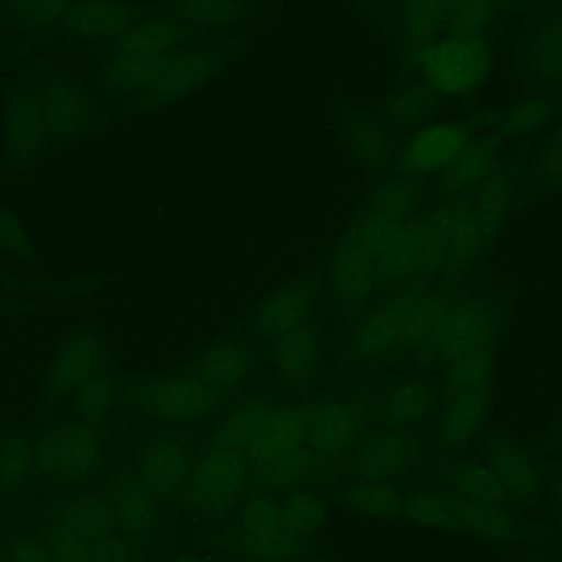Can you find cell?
<instances>
[{
	"label": "cell",
	"mask_w": 562,
	"mask_h": 562,
	"mask_svg": "<svg viewBox=\"0 0 562 562\" xmlns=\"http://www.w3.org/2000/svg\"><path fill=\"white\" fill-rule=\"evenodd\" d=\"M495 276L517 281L498 344L494 408L562 405V196L521 207L491 247Z\"/></svg>",
	"instance_id": "1"
},
{
	"label": "cell",
	"mask_w": 562,
	"mask_h": 562,
	"mask_svg": "<svg viewBox=\"0 0 562 562\" xmlns=\"http://www.w3.org/2000/svg\"><path fill=\"white\" fill-rule=\"evenodd\" d=\"M403 515L413 524L456 531L495 548L543 543L560 537L553 525L538 524L527 512L508 510L491 502L462 497L451 491L419 492L406 498Z\"/></svg>",
	"instance_id": "2"
},
{
	"label": "cell",
	"mask_w": 562,
	"mask_h": 562,
	"mask_svg": "<svg viewBox=\"0 0 562 562\" xmlns=\"http://www.w3.org/2000/svg\"><path fill=\"white\" fill-rule=\"evenodd\" d=\"M494 53L487 33L445 32L402 52L400 76L425 81L445 101L468 98L491 76Z\"/></svg>",
	"instance_id": "3"
},
{
	"label": "cell",
	"mask_w": 562,
	"mask_h": 562,
	"mask_svg": "<svg viewBox=\"0 0 562 562\" xmlns=\"http://www.w3.org/2000/svg\"><path fill=\"white\" fill-rule=\"evenodd\" d=\"M263 33L266 30L252 29L234 38L191 46L164 56L155 63L150 88L128 102L121 114H148L177 104L223 75Z\"/></svg>",
	"instance_id": "4"
},
{
	"label": "cell",
	"mask_w": 562,
	"mask_h": 562,
	"mask_svg": "<svg viewBox=\"0 0 562 562\" xmlns=\"http://www.w3.org/2000/svg\"><path fill=\"white\" fill-rule=\"evenodd\" d=\"M35 422L33 481L71 485L91 477L98 471L104 459V439L98 426L79 422L72 416L58 415Z\"/></svg>",
	"instance_id": "5"
},
{
	"label": "cell",
	"mask_w": 562,
	"mask_h": 562,
	"mask_svg": "<svg viewBox=\"0 0 562 562\" xmlns=\"http://www.w3.org/2000/svg\"><path fill=\"white\" fill-rule=\"evenodd\" d=\"M109 356L111 339L101 324L86 321L66 327L43 373L32 418L56 415L89 376L111 362Z\"/></svg>",
	"instance_id": "6"
},
{
	"label": "cell",
	"mask_w": 562,
	"mask_h": 562,
	"mask_svg": "<svg viewBox=\"0 0 562 562\" xmlns=\"http://www.w3.org/2000/svg\"><path fill=\"white\" fill-rule=\"evenodd\" d=\"M472 452L525 512L537 510L543 505L547 458L533 445L512 435L492 419L475 439Z\"/></svg>",
	"instance_id": "7"
},
{
	"label": "cell",
	"mask_w": 562,
	"mask_h": 562,
	"mask_svg": "<svg viewBox=\"0 0 562 562\" xmlns=\"http://www.w3.org/2000/svg\"><path fill=\"white\" fill-rule=\"evenodd\" d=\"M52 154L42 101V78L20 79L3 111V165L13 180H29Z\"/></svg>",
	"instance_id": "8"
},
{
	"label": "cell",
	"mask_w": 562,
	"mask_h": 562,
	"mask_svg": "<svg viewBox=\"0 0 562 562\" xmlns=\"http://www.w3.org/2000/svg\"><path fill=\"white\" fill-rule=\"evenodd\" d=\"M40 78L49 148L89 138L98 122V99L69 72L48 71Z\"/></svg>",
	"instance_id": "9"
},
{
	"label": "cell",
	"mask_w": 562,
	"mask_h": 562,
	"mask_svg": "<svg viewBox=\"0 0 562 562\" xmlns=\"http://www.w3.org/2000/svg\"><path fill=\"white\" fill-rule=\"evenodd\" d=\"M515 68L530 94L562 91V2L530 20L518 40Z\"/></svg>",
	"instance_id": "10"
},
{
	"label": "cell",
	"mask_w": 562,
	"mask_h": 562,
	"mask_svg": "<svg viewBox=\"0 0 562 562\" xmlns=\"http://www.w3.org/2000/svg\"><path fill=\"white\" fill-rule=\"evenodd\" d=\"M226 396L211 390L193 375L142 380L132 383L127 400L132 406L167 422L204 418L223 405Z\"/></svg>",
	"instance_id": "11"
},
{
	"label": "cell",
	"mask_w": 562,
	"mask_h": 562,
	"mask_svg": "<svg viewBox=\"0 0 562 562\" xmlns=\"http://www.w3.org/2000/svg\"><path fill=\"white\" fill-rule=\"evenodd\" d=\"M474 138V125L465 121L428 122L412 135L400 151L398 170L423 178L448 170Z\"/></svg>",
	"instance_id": "12"
},
{
	"label": "cell",
	"mask_w": 562,
	"mask_h": 562,
	"mask_svg": "<svg viewBox=\"0 0 562 562\" xmlns=\"http://www.w3.org/2000/svg\"><path fill=\"white\" fill-rule=\"evenodd\" d=\"M246 481L243 454L217 446L194 468L188 487V502L200 512L214 514L224 510L243 494Z\"/></svg>",
	"instance_id": "13"
},
{
	"label": "cell",
	"mask_w": 562,
	"mask_h": 562,
	"mask_svg": "<svg viewBox=\"0 0 562 562\" xmlns=\"http://www.w3.org/2000/svg\"><path fill=\"white\" fill-rule=\"evenodd\" d=\"M158 7L177 22L221 38L249 32L263 13V0H165Z\"/></svg>",
	"instance_id": "14"
},
{
	"label": "cell",
	"mask_w": 562,
	"mask_h": 562,
	"mask_svg": "<svg viewBox=\"0 0 562 562\" xmlns=\"http://www.w3.org/2000/svg\"><path fill=\"white\" fill-rule=\"evenodd\" d=\"M494 398L495 379H487L442 403L438 428L439 441L451 449L474 445L475 439L492 422Z\"/></svg>",
	"instance_id": "15"
},
{
	"label": "cell",
	"mask_w": 562,
	"mask_h": 562,
	"mask_svg": "<svg viewBox=\"0 0 562 562\" xmlns=\"http://www.w3.org/2000/svg\"><path fill=\"white\" fill-rule=\"evenodd\" d=\"M138 7L127 0H76L63 19L66 33L114 48L137 19Z\"/></svg>",
	"instance_id": "16"
},
{
	"label": "cell",
	"mask_w": 562,
	"mask_h": 562,
	"mask_svg": "<svg viewBox=\"0 0 562 562\" xmlns=\"http://www.w3.org/2000/svg\"><path fill=\"white\" fill-rule=\"evenodd\" d=\"M524 160L520 155L498 165L497 170L479 187L474 198L475 221L485 252L491 250L495 237L512 216L515 196L518 193Z\"/></svg>",
	"instance_id": "17"
},
{
	"label": "cell",
	"mask_w": 562,
	"mask_h": 562,
	"mask_svg": "<svg viewBox=\"0 0 562 562\" xmlns=\"http://www.w3.org/2000/svg\"><path fill=\"white\" fill-rule=\"evenodd\" d=\"M442 102L445 99L422 79L398 76L396 88L379 108L370 109L369 119L390 132L423 127L431 122Z\"/></svg>",
	"instance_id": "18"
},
{
	"label": "cell",
	"mask_w": 562,
	"mask_h": 562,
	"mask_svg": "<svg viewBox=\"0 0 562 562\" xmlns=\"http://www.w3.org/2000/svg\"><path fill=\"white\" fill-rule=\"evenodd\" d=\"M459 0H403L392 25L382 33L400 52L442 35L451 26Z\"/></svg>",
	"instance_id": "19"
},
{
	"label": "cell",
	"mask_w": 562,
	"mask_h": 562,
	"mask_svg": "<svg viewBox=\"0 0 562 562\" xmlns=\"http://www.w3.org/2000/svg\"><path fill=\"white\" fill-rule=\"evenodd\" d=\"M409 293L383 301L360 324L353 347L366 356H403Z\"/></svg>",
	"instance_id": "20"
},
{
	"label": "cell",
	"mask_w": 562,
	"mask_h": 562,
	"mask_svg": "<svg viewBox=\"0 0 562 562\" xmlns=\"http://www.w3.org/2000/svg\"><path fill=\"white\" fill-rule=\"evenodd\" d=\"M366 418V406L359 400L329 403L311 415V449L317 456L342 454L359 436Z\"/></svg>",
	"instance_id": "21"
},
{
	"label": "cell",
	"mask_w": 562,
	"mask_h": 562,
	"mask_svg": "<svg viewBox=\"0 0 562 562\" xmlns=\"http://www.w3.org/2000/svg\"><path fill=\"white\" fill-rule=\"evenodd\" d=\"M502 144L504 140L498 137L497 132L472 138L458 160L442 171L439 191L445 196L454 198L481 187L501 165Z\"/></svg>",
	"instance_id": "22"
},
{
	"label": "cell",
	"mask_w": 562,
	"mask_h": 562,
	"mask_svg": "<svg viewBox=\"0 0 562 562\" xmlns=\"http://www.w3.org/2000/svg\"><path fill=\"white\" fill-rule=\"evenodd\" d=\"M36 422L7 426L0 435V498L12 502L32 485V449Z\"/></svg>",
	"instance_id": "23"
},
{
	"label": "cell",
	"mask_w": 562,
	"mask_h": 562,
	"mask_svg": "<svg viewBox=\"0 0 562 562\" xmlns=\"http://www.w3.org/2000/svg\"><path fill=\"white\" fill-rule=\"evenodd\" d=\"M310 428L311 415L303 409L290 406L277 408L266 428L244 452V458L263 468L273 459L303 446L306 438H310Z\"/></svg>",
	"instance_id": "24"
},
{
	"label": "cell",
	"mask_w": 562,
	"mask_h": 562,
	"mask_svg": "<svg viewBox=\"0 0 562 562\" xmlns=\"http://www.w3.org/2000/svg\"><path fill=\"white\" fill-rule=\"evenodd\" d=\"M442 475L448 491L462 497L491 502L508 510L525 512L472 451L449 461L442 469Z\"/></svg>",
	"instance_id": "25"
},
{
	"label": "cell",
	"mask_w": 562,
	"mask_h": 562,
	"mask_svg": "<svg viewBox=\"0 0 562 562\" xmlns=\"http://www.w3.org/2000/svg\"><path fill=\"white\" fill-rule=\"evenodd\" d=\"M40 540L61 562H132L128 544L114 537L88 540L53 524L43 530Z\"/></svg>",
	"instance_id": "26"
},
{
	"label": "cell",
	"mask_w": 562,
	"mask_h": 562,
	"mask_svg": "<svg viewBox=\"0 0 562 562\" xmlns=\"http://www.w3.org/2000/svg\"><path fill=\"white\" fill-rule=\"evenodd\" d=\"M316 294L317 283L314 280L296 281L281 288L260 307L257 330L266 337H281L300 326L313 306Z\"/></svg>",
	"instance_id": "27"
},
{
	"label": "cell",
	"mask_w": 562,
	"mask_h": 562,
	"mask_svg": "<svg viewBox=\"0 0 562 562\" xmlns=\"http://www.w3.org/2000/svg\"><path fill=\"white\" fill-rule=\"evenodd\" d=\"M333 281L337 296L347 307L362 306L380 284L372 257L352 240L342 244L334 256Z\"/></svg>",
	"instance_id": "28"
},
{
	"label": "cell",
	"mask_w": 562,
	"mask_h": 562,
	"mask_svg": "<svg viewBox=\"0 0 562 562\" xmlns=\"http://www.w3.org/2000/svg\"><path fill=\"white\" fill-rule=\"evenodd\" d=\"M418 449V441L408 436L392 432L375 436L360 449L357 459L360 474L366 481H390L409 468Z\"/></svg>",
	"instance_id": "29"
},
{
	"label": "cell",
	"mask_w": 562,
	"mask_h": 562,
	"mask_svg": "<svg viewBox=\"0 0 562 562\" xmlns=\"http://www.w3.org/2000/svg\"><path fill=\"white\" fill-rule=\"evenodd\" d=\"M249 367L250 356L246 344L229 340L204 352L194 363L190 375L226 396L243 383Z\"/></svg>",
	"instance_id": "30"
},
{
	"label": "cell",
	"mask_w": 562,
	"mask_h": 562,
	"mask_svg": "<svg viewBox=\"0 0 562 562\" xmlns=\"http://www.w3.org/2000/svg\"><path fill=\"white\" fill-rule=\"evenodd\" d=\"M244 528L249 535L247 548L262 560H281L290 551V540H294L284 530L280 508L267 497L250 502L244 514Z\"/></svg>",
	"instance_id": "31"
},
{
	"label": "cell",
	"mask_w": 562,
	"mask_h": 562,
	"mask_svg": "<svg viewBox=\"0 0 562 562\" xmlns=\"http://www.w3.org/2000/svg\"><path fill=\"white\" fill-rule=\"evenodd\" d=\"M53 517L59 527L88 540L112 537L117 527L112 502L91 495L66 498L56 507Z\"/></svg>",
	"instance_id": "32"
},
{
	"label": "cell",
	"mask_w": 562,
	"mask_h": 562,
	"mask_svg": "<svg viewBox=\"0 0 562 562\" xmlns=\"http://www.w3.org/2000/svg\"><path fill=\"white\" fill-rule=\"evenodd\" d=\"M114 505L117 525L128 535L147 533L157 521L155 495L140 477L122 474L114 487Z\"/></svg>",
	"instance_id": "33"
},
{
	"label": "cell",
	"mask_w": 562,
	"mask_h": 562,
	"mask_svg": "<svg viewBox=\"0 0 562 562\" xmlns=\"http://www.w3.org/2000/svg\"><path fill=\"white\" fill-rule=\"evenodd\" d=\"M276 409V402L269 396L244 403L221 423L220 429L214 436L216 445L220 448L231 449V451L244 454L249 446L256 441L257 436L266 428L267 422Z\"/></svg>",
	"instance_id": "34"
},
{
	"label": "cell",
	"mask_w": 562,
	"mask_h": 562,
	"mask_svg": "<svg viewBox=\"0 0 562 562\" xmlns=\"http://www.w3.org/2000/svg\"><path fill=\"white\" fill-rule=\"evenodd\" d=\"M530 158V165L521 168L520 178L527 177L533 196H562V124L544 134Z\"/></svg>",
	"instance_id": "35"
},
{
	"label": "cell",
	"mask_w": 562,
	"mask_h": 562,
	"mask_svg": "<svg viewBox=\"0 0 562 562\" xmlns=\"http://www.w3.org/2000/svg\"><path fill=\"white\" fill-rule=\"evenodd\" d=\"M117 375L111 362L89 376L68 402L69 416L89 425L99 426L114 408L117 400Z\"/></svg>",
	"instance_id": "36"
},
{
	"label": "cell",
	"mask_w": 562,
	"mask_h": 562,
	"mask_svg": "<svg viewBox=\"0 0 562 562\" xmlns=\"http://www.w3.org/2000/svg\"><path fill=\"white\" fill-rule=\"evenodd\" d=\"M187 451L177 441H158L142 456L140 479L154 495L175 491L187 472Z\"/></svg>",
	"instance_id": "37"
},
{
	"label": "cell",
	"mask_w": 562,
	"mask_h": 562,
	"mask_svg": "<svg viewBox=\"0 0 562 562\" xmlns=\"http://www.w3.org/2000/svg\"><path fill=\"white\" fill-rule=\"evenodd\" d=\"M277 366L291 383L310 380L316 369L317 339L313 326L301 323L280 337L276 349Z\"/></svg>",
	"instance_id": "38"
},
{
	"label": "cell",
	"mask_w": 562,
	"mask_h": 562,
	"mask_svg": "<svg viewBox=\"0 0 562 562\" xmlns=\"http://www.w3.org/2000/svg\"><path fill=\"white\" fill-rule=\"evenodd\" d=\"M498 347H481L469 350L446 363L442 380V403L461 395L482 380L495 379Z\"/></svg>",
	"instance_id": "39"
},
{
	"label": "cell",
	"mask_w": 562,
	"mask_h": 562,
	"mask_svg": "<svg viewBox=\"0 0 562 562\" xmlns=\"http://www.w3.org/2000/svg\"><path fill=\"white\" fill-rule=\"evenodd\" d=\"M557 111V95H527L498 121V137L505 142L535 134L551 121Z\"/></svg>",
	"instance_id": "40"
},
{
	"label": "cell",
	"mask_w": 562,
	"mask_h": 562,
	"mask_svg": "<svg viewBox=\"0 0 562 562\" xmlns=\"http://www.w3.org/2000/svg\"><path fill=\"white\" fill-rule=\"evenodd\" d=\"M349 510L373 518H395L403 515L405 498L386 482L366 481L350 485L340 494Z\"/></svg>",
	"instance_id": "41"
},
{
	"label": "cell",
	"mask_w": 562,
	"mask_h": 562,
	"mask_svg": "<svg viewBox=\"0 0 562 562\" xmlns=\"http://www.w3.org/2000/svg\"><path fill=\"white\" fill-rule=\"evenodd\" d=\"M436 405V393L431 383L423 380L396 385L386 398V418L396 426H412L425 422Z\"/></svg>",
	"instance_id": "42"
},
{
	"label": "cell",
	"mask_w": 562,
	"mask_h": 562,
	"mask_svg": "<svg viewBox=\"0 0 562 562\" xmlns=\"http://www.w3.org/2000/svg\"><path fill=\"white\" fill-rule=\"evenodd\" d=\"M347 138L367 168L382 170L393 150L390 131L380 127L369 117H359L347 127Z\"/></svg>",
	"instance_id": "43"
},
{
	"label": "cell",
	"mask_w": 562,
	"mask_h": 562,
	"mask_svg": "<svg viewBox=\"0 0 562 562\" xmlns=\"http://www.w3.org/2000/svg\"><path fill=\"white\" fill-rule=\"evenodd\" d=\"M418 198V187L413 181L395 178L376 188L367 214L402 224L412 214Z\"/></svg>",
	"instance_id": "44"
},
{
	"label": "cell",
	"mask_w": 562,
	"mask_h": 562,
	"mask_svg": "<svg viewBox=\"0 0 562 562\" xmlns=\"http://www.w3.org/2000/svg\"><path fill=\"white\" fill-rule=\"evenodd\" d=\"M76 0H5L7 12L15 25L49 30L61 25Z\"/></svg>",
	"instance_id": "45"
},
{
	"label": "cell",
	"mask_w": 562,
	"mask_h": 562,
	"mask_svg": "<svg viewBox=\"0 0 562 562\" xmlns=\"http://www.w3.org/2000/svg\"><path fill=\"white\" fill-rule=\"evenodd\" d=\"M0 562H61L25 527H0Z\"/></svg>",
	"instance_id": "46"
},
{
	"label": "cell",
	"mask_w": 562,
	"mask_h": 562,
	"mask_svg": "<svg viewBox=\"0 0 562 562\" xmlns=\"http://www.w3.org/2000/svg\"><path fill=\"white\" fill-rule=\"evenodd\" d=\"M317 454L313 449L300 448L273 459L269 464L263 465L266 479L270 484L286 487V485L300 484L306 481L307 475L314 471Z\"/></svg>",
	"instance_id": "47"
},
{
	"label": "cell",
	"mask_w": 562,
	"mask_h": 562,
	"mask_svg": "<svg viewBox=\"0 0 562 562\" xmlns=\"http://www.w3.org/2000/svg\"><path fill=\"white\" fill-rule=\"evenodd\" d=\"M501 5L497 0H459L456 5L451 26L446 32L479 35L487 33L492 23L497 20Z\"/></svg>",
	"instance_id": "48"
},
{
	"label": "cell",
	"mask_w": 562,
	"mask_h": 562,
	"mask_svg": "<svg viewBox=\"0 0 562 562\" xmlns=\"http://www.w3.org/2000/svg\"><path fill=\"white\" fill-rule=\"evenodd\" d=\"M283 527L293 538L306 537L319 527L323 505L310 494H296L281 510Z\"/></svg>",
	"instance_id": "49"
},
{
	"label": "cell",
	"mask_w": 562,
	"mask_h": 562,
	"mask_svg": "<svg viewBox=\"0 0 562 562\" xmlns=\"http://www.w3.org/2000/svg\"><path fill=\"white\" fill-rule=\"evenodd\" d=\"M0 249L20 263H36L29 234L12 207H0Z\"/></svg>",
	"instance_id": "50"
},
{
	"label": "cell",
	"mask_w": 562,
	"mask_h": 562,
	"mask_svg": "<svg viewBox=\"0 0 562 562\" xmlns=\"http://www.w3.org/2000/svg\"><path fill=\"white\" fill-rule=\"evenodd\" d=\"M547 488H544V517L551 521L558 535H562V458L544 461Z\"/></svg>",
	"instance_id": "51"
},
{
	"label": "cell",
	"mask_w": 562,
	"mask_h": 562,
	"mask_svg": "<svg viewBox=\"0 0 562 562\" xmlns=\"http://www.w3.org/2000/svg\"><path fill=\"white\" fill-rule=\"evenodd\" d=\"M350 2L367 22L372 23L383 33L392 25L403 0H350Z\"/></svg>",
	"instance_id": "52"
},
{
	"label": "cell",
	"mask_w": 562,
	"mask_h": 562,
	"mask_svg": "<svg viewBox=\"0 0 562 562\" xmlns=\"http://www.w3.org/2000/svg\"><path fill=\"white\" fill-rule=\"evenodd\" d=\"M533 446L544 458H562V405L538 432Z\"/></svg>",
	"instance_id": "53"
},
{
	"label": "cell",
	"mask_w": 562,
	"mask_h": 562,
	"mask_svg": "<svg viewBox=\"0 0 562 562\" xmlns=\"http://www.w3.org/2000/svg\"><path fill=\"white\" fill-rule=\"evenodd\" d=\"M554 558L557 557H554L553 550H537L524 554V557L518 558L515 562H554Z\"/></svg>",
	"instance_id": "54"
},
{
	"label": "cell",
	"mask_w": 562,
	"mask_h": 562,
	"mask_svg": "<svg viewBox=\"0 0 562 562\" xmlns=\"http://www.w3.org/2000/svg\"><path fill=\"white\" fill-rule=\"evenodd\" d=\"M10 310V300L0 296V314L7 313Z\"/></svg>",
	"instance_id": "55"
},
{
	"label": "cell",
	"mask_w": 562,
	"mask_h": 562,
	"mask_svg": "<svg viewBox=\"0 0 562 562\" xmlns=\"http://www.w3.org/2000/svg\"><path fill=\"white\" fill-rule=\"evenodd\" d=\"M173 562H201V561L196 560V558H193V557H183V558H178V560H175Z\"/></svg>",
	"instance_id": "56"
}]
</instances>
